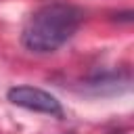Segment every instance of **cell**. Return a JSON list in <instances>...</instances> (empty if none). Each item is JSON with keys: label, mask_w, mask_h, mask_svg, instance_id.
I'll return each mask as SVG.
<instances>
[{"label": "cell", "mask_w": 134, "mask_h": 134, "mask_svg": "<svg viewBox=\"0 0 134 134\" xmlns=\"http://www.w3.org/2000/svg\"><path fill=\"white\" fill-rule=\"evenodd\" d=\"M82 10L69 2H48L38 6L25 21L21 42L36 54L59 50L80 27Z\"/></svg>", "instance_id": "obj_1"}, {"label": "cell", "mask_w": 134, "mask_h": 134, "mask_svg": "<svg viewBox=\"0 0 134 134\" xmlns=\"http://www.w3.org/2000/svg\"><path fill=\"white\" fill-rule=\"evenodd\" d=\"M6 98L13 105L23 107L27 111H36V113H44V115H52V117H63V107H61L59 98L42 88L15 86L6 92Z\"/></svg>", "instance_id": "obj_2"}, {"label": "cell", "mask_w": 134, "mask_h": 134, "mask_svg": "<svg viewBox=\"0 0 134 134\" xmlns=\"http://www.w3.org/2000/svg\"><path fill=\"white\" fill-rule=\"evenodd\" d=\"M109 134H121V132H109Z\"/></svg>", "instance_id": "obj_3"}]
</instances>
